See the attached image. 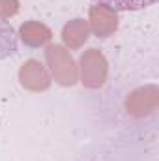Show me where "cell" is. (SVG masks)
<instances>
[{"mask_svg": "<svg viewBox=\"0 0 159 161\" xmlns=\"http://www.w3.org/2000/svg\"><path fill=\"white\" fill-rule=\"evenodd\" d=\"M103 4H109L111 8H114L116 11H135V9H142L148 8L152 4H156L157 0H101Z\"/></svg>", "mask_w": 159, "mask_h": 161, "instance_id": "9", "label": "cell"}, {"mask_svg": "<svg viewBox=\"0 0 159 161\" xmlns=\"http://www.w3.org/2000/svg\"><path fill=\"white\" fill-rule=\"evenodd\" d=\"M19 82L25 90L30 92H45L51 86V77L38 60H26L19 68Z\"/></svg>", "mask_w": 159, "mask_h": 161, "instance_id": "4", "label": "cell"}, {"mask_svg": "<svg viewBox=\"0 0 159 161\" xmlns=\"http://www.w3.org/2000/svg\"><path fill=\"white\" fill-rule=\"evenodd\" d=\"M19 11V0H0V21L13 17Z\"/></svg>", "mask_w": 159, "mask_h": 161, "instance_id": "10", "label": "cell"}, {"mask_svg": "<svg viewBox=\"0 0 159 161\" xmlns=\"http://www.w3.org/2000/svg\"><path fill=\"white\" fill-rule=\"evenodd\" d=\"M157 105V90L154 86L140 88L127 97V111L135 116H144L152 113Z\"/></svg>", "mask_w": 159, "mask_h": 161, "instance_id": "6", "label": "cell"}, {"mask_svg": "<svg viewBox=\"0 0 159 161\" xmlns=\"http://www.w3.org/2000/svg\"><path fill=\"white\" fill-rule=\"evenodd\" d=\"M80 82L86 88H101L109 75V64L99 49H88L80 56Z\"/></svg>", "mask_w": 159, "mask_h": 161, "instance_id": "2", "label": "cell"}, {"mask_svg": "<svg viewBox=\"0 0 159 161\" xmlns=\"http://www.w3.org/2000/svg\"><path fill=\"white\" fill-rule=\"evenodd\" d=\"M118 11L114 8H111L109 4L97 2L94 6H90V13H88V28L90 32H94L97 38H109L118 30Z\"/></svg>", "mask_w": 159, "mask_h": 161, "instance_id": "3", "label": "cell"}, {"mask_svg": "<svg viewBox=\"0 0 159 161\" xmlns=\"http://www.w3.org/2000/svg\"><path fill=\"white\" fill-rule=\"evenodd\" d=\"M17 51V38L8 23H0V60L11 56Z\"/></svg>", "mask_w": 159, "mask_h": 161, "instance_id": "8", "label": "cell"}, {"mask_svg": "<svg viewBox=\"0 0 159 161\" xmlns=\"http://www.w3.org/2000/svg\"><path fill=\"white\" fill-rule=\"evenodd\" d=\"M88 38H90V28H88V21L84 19H73L62 28V41L71 51L80 49L88 41Z\"/></svg>", "mask_w": 159, "mask_h": 161, "instance_id": "7", "label": "cell"}, {"mask_svg": "<svg viewBox=\"0 0 159 161\" xmlns=\"http://www.w3.org/2000/svg\"><path fill=\"white\" fill-rule=\"evenodd\" d=\"M45 60H47V66L58 84L73 86L79 80L77 64L64 45H49L45 51Z\"/></svg>", "mask_w": 159, "mask_h": 161, "instance_id": "1", "label": "cell"}, {"mask_svg": "<svg viewBox=\"0 0 159 161\" xmlns=\"http://www.w3.org/2000/svg\"><path fill=\"white\" fill-rule=\"evenodd\" d=\"M19 38L28 47H43L52 40V32L40 21H26L19 28Z\"/></svg>", "mask_w": 159, "mask_h": 161, "instance_id": "5", "label": "cell"}]
</instances>
